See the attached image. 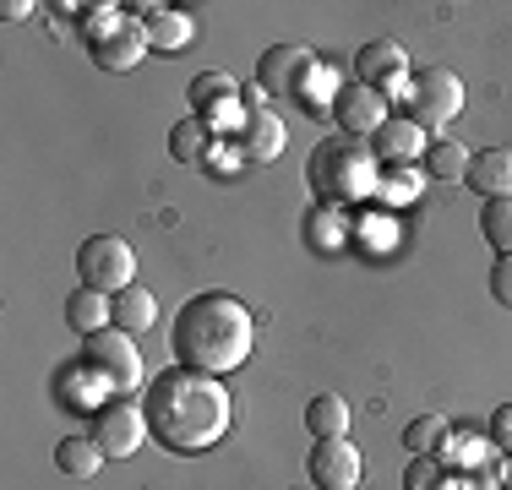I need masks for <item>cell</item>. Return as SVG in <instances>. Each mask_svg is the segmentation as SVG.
Listing matches in <instances>:
<instances>
[{"label": "cell", "mask_w": 512, "mask_h": 490, "mask_svg": "<svg viewBox=\"0 0 512 490\" xmlns=\"http://www.w3.org/2000/svg\"><path fill=\"white\" fill-rule=\"evenodd\" d=\"M142 414H148V431L164 441L169 452H207L229 431V392L207 371L169 365V371L153 376L148 392H142Z\"/></svg>", "instance_id": "1"}, {"label": "cell", "mask_w": 512, "mask_h": 490, "mask_svg": "<svg viewBox=\"0 0 512 490\" xmlns=\"http://www.w3.org/2000/svg\"><path fill=\"white\" fill-rule=\"evenodd\" d=\"M251 311L235 300V294H197V300L180 305L175 327H169V343H175V360L191 365V371H235V365L251 360Z\"/></svg>", "instance_id": "2"}, {"label": "cell", "mask_w": 512, "mask_h": 490, "mask_svg": "<svg viewBox=\"0 0 512 490\" xmlns=\"http://www.w3.org/2000/svg\"><path fill=\"white\" fill-rule=\"evenodd\" d=\"M311 186L322 202H355L376 191V153L365 142H322L311 153Z\"/></svg>", "instance_id": "3"}, {"label": "cell", "mask_w": 512, "mask_h": 490, "mask_svg": "<svg viewBox=\"0 0 512 490\" xmlns=\"http://www.w3.org/2000/svg\"><path fill=\"white\" fill-rule=\"evenodd\" d=\"M82 371H88L104 392L126 398V392L142 382V354H137V343H131V333L104 327V333L82 338Z\"/></svg>", "instance_id": "4"}, {"label": "cell", "mask_w": 512, "mask_h": 490, "mask_svg": "<svg viewBox=\"0 0 512 490\" xmlns=\"http://www.w3.org/2000/svg\"><path fill=\"white\" fill-rule=\"evenodd\" d=\"M77 278H82V289H99L115 300L120 289L137 284V251L120 235H93L77 245Z\"/></svg>", "instance_id": "5"}, {"label": "cell", "mask_w": 512, "mask_h": 490, "mask_svg": "<svg viewBox=\"0 0 512 490\" xmlns=\"http://www.w3.org/2000/svg\"><path fill=\"white\" fill-rule=\"evenodd\" d=\"M316 55L300 44H273L262 60H256V88L273 93V98H306L311 93V77H316Z\"/></svg>", "instance_id": "6"}, {"label": "cell", "mask_w": 512, "mask_h": 490, "mask_svg": "<svg viewBox=\"0 0 512 490\" xmlns=\"http://www.w3.org/2000/svg\"><path fill=\"white\" fill-rule=\"evenodd\" d=\"M414 126H447V120H458L463 109V82L458 71L447 66H425V77L414 82Z\"/></svg>", "instance_id": "7"}, {"label": "cell", "mask_w": 512, "mask_h": 490, "mask_svg": "<svg viewBox=\"0 0 512 490\" xmlns=\"http://www.w3.org/2000/svg\"><path fill=\"white\" fill-rule=\"evenodd\" d=\"M306 474H311L316 490H360V474H365L360 447H349L344 436H338V441H316L311 458H306Z\"/></svg>", "instance_id": "8"}, {"label": "cell", "mask_w": 512, "mask_h": 490, "mask_svg": "<svg viewBox=\"0 0 512 490\" xmlns=\"http://www.w3.org/2000/svg\"><path fill=\"white\" fill-rule=\"evenodd\" d=\"M148 436V414L137 403H104L99 420H93V441L104 447V458H131Z\"/></svg>", "instance_id": "9"}, {"label": "cell", "mask_w": 512, "mask_h": 490, "mask_svg": "<svg viewBox=\"0 0 512 490\" xmlns=\"http://www.w3.org/2000/svg\"><path fill=\"white\" fill-rule=\"evenodd\" d=\"M333 98H338L333 115H338V126H344L349 137H376V131L387 126V98L376 93V88H365V82H355V88H338Z\"/></svg>", "instance_id": "10"}, {"label": "cell", "mask_w": 512, "mask_h": 490, "mask_svg": "<svg viewBox=\"0 0 512 490\" xmlns=\"http://www.w3.org/2000/svg\"><path fill=\"white\" fill-rule=\"evenodd\" d=\"M142 49H148V33H142V22H109V33L93 39V60H99L104 71H131L142 60Z\"/></svg>", "instance_id": "11"}, {"label": "cell", "mask_w": 512, "mask_h": 490, "mask_svg": "<svg viewBox=\"0 0 512 490\" xmlns=\"http://www.w3.org/2000/svg\"><path fill=\"white\" fill-rule=\"evenodd\" d=\"M404 77H409V55H404L398 39H376V44L360 49V82L365 88L387 93V88H398Z\"/></svg>", "instance_id": "12"}, {"label": "cell", "mask_w": 512, "mask_h": 490, "mask_svg": "<svg viewBox=\"0 0 512 490\" xmlns=\"http://www.w3.org/2000/svg\"><path fill=\"white\" fill-rule=\"evenodd\" d=\"M278 153H284V120H278L273 109H251V115L240 120V158L273 164Z\"/></svg>", "instance_id": "13"}, {"label": "cell", "mask_w": 512, "mask_h": 490, "mask_svg": "<svg viewBox=\"0 0 512 490\" xmlns=\"http://www.w3.org/2000/svg\"><path fill=\"white\" fill-rule=\"evenodd\" d=\"M463 180H469V191H480L485 202L512 196V147H485V153H474Z\"/></svg>", "instance_id": "14"}, {"label": "cell", "mask_w": 512, "mask_h": 490, "mask_svg": "<svg viewBox=\"0 0 512 490\" xmlns=\"http://www.w3.org/2000/svg\"><path fill=\"white\" fill-rule=\"evenodd\" d=\"M425 126H414V120H387L382 131H376V153H382V164H414V158H425Z\"/></svg>", "instance_id": "15"}, {"label": "cell", "mask_w": 512, "mask_h": 490, "mask_svg": "<svg viewBox=\"0 0 512 490\" xmlns=\"http://www.w3.org/2000/svg\"><path fill=\"white\" fill-rule=\"evenodd\" d=\"M109 311H115V327L120 333H148V327L158 322V300H153V289H142V284H131V289H120L115 300H109Z\"/></svg>", "instance_id": "16"}, {"label": "cell", "mask_w": 512, "mask_h": 490, "mask_svg": "<svg viewBox=\"0 0 512 490\" xmlns=\"http://www.w3.org/2000/svg\"><path fill=\"white\" fill-rule=\"evenodd\" d=\"M66 322L77 327L82 338H93V333H104V327H115V311H109V294L99 289H77L66 300Z\"/></svg>", "instance_id": "17"}, {"label": "cell", "mask_w": 512, "mask_h": 490, "mask_svg": "<svg viewBox=\"0 0 512 490\" xmlns=\"http://www.w3.org/2000/svg\"><path fill=\"white\" fill-rule=\"evenodd\" d=\"M142 33H148L153 49H186L191 44V17H186V11L142 6Z\"/></svg>", "instance_id": "18"}, {"label": "cell", "mask_w": 512, "mask_h": 490, "mask_svg": "<svg viewBox=\"0 0 512 490\" xmlns=\"http://www.w3.org/2000/svg\"><path fill=\"white\" fill-rule=\"evenodd\" d=\"M306 425L316 441H338L349 431V403L338 398V392H316V398L306 403Z\"/></svg>", "instance_id": "19"}, {"label": "cell", "mask_w": 512, "mask_h": 490, "mask_svg": "<svg viewBox=\"0 0 512 490\" xmlns=\"http://www.w3.org/2000/svg\"><path fill=\"white\" fill-rule=\"evenodd\" d=\"M99 463H104V447L93 436H66L55 447V469L71 474V480H93V474H99Z\"/></svg>", "instance_id": "20"}, {"label": "cell", "mask_w": 512, "mask_h": 490, "mask_svg": "<svg viewBox=\"0 0 512 490\" xmlns=\"http://www.w3.org/2000/svg\"><path fill=\"white\" fill-rule=\"evenodd\" d=\"M207 142H213V131H207L202 115H186L175 131H169V153H175V164H207Z\"/></svg>", "instance_id": "21"}, {"label": "cell", "mask_w": 512, "mask_h": 490, "mask_svg": "<svg viewBox=\"0 0 512 490\" xmlns=\"http://www.w3.org/2000/svg\"><path fill=\"white\" fill-rule=\"evenodd\" d=\"M425 175L447 180V186L463 180V175H469V147H463V142H431V147H425Z\"/></svg>", "instance_id": "22"}, {"label": "cell", "mask_w": 512, "mask_h": 490, "mask_svg": "<svg viewBox=\"0 0 512 490\" xmlns=\"http://www.w3.org/2000/svg\"><path fill=\"white\" fill-rule=\"evenodd\" d=\"M480 235L496 245V256H512V196H496L480 207Z\"/></svg>", "instance_id": "23"}, {"label": "cell", "mask_w": 512, "mask_h": 490, "mask_svg": "<svg viewBox=\"0 0 512 490\" xmlns=\"http://www.w3.org/2000/svg\"><path fill=\"white\" fill-rule=\"evenodd\" d=\"M404 447H409V458L447 447V420H442V414H414V420L404 425Z\"/></svg>", "instance_id": "24"}, {"label": "cell", "mask_w": 512, "mask_h": 490, "mask_svg": "<svg viewBox=\"0 0 512 490\" xmlns=\"http://www.w3.org/2000/svg\"><path fill=\"white\" fill-rule=\"evenodd\" d=\"M229 98H235V77H229V71H207V77L191 82V109H197V115H207V109H224Z\"/></svg>", "instance_id": "25"}, {"label": "cell", "mask_w": 512, "mask_h": 490, "mask_svg": "<svg viewBox=\"0 0 512 490\" xmlns=\"http://www.w3.org/2000/svg\"><path fill=\"white\" fill-rule=\"evenodd\" d=\"M442 463H436V452H420V458H409L404 469V490H442Z\"/></svg>", "instance_id": "26"}, {"label": "cell", "mask_w": 512, "mask_h": 490, "mask_svg": "<svg viewBox=\"0 0 512 490\" xmlns=\"http://www.w3.org/2000/svg\"><path fill=\"white\" fill-rule=\"evenodd\" d=\"M491 294H496V305H512V256H496V267H491Z\"/></svg>", "instance_id": "27"}, {"label": "cell", "mask_w": 512, "mask_h": 490, "mask_svg": "<svg viewBox=\"0 0 512 490\" xmlns=\"http://www.w3.org/2000/svg\"><path fill=\"white\" fill-rule=\"evenodd\" d=\"M491 441H496V447H502L507 458H512V403H502V409L491 414Z\"/></svg>", "instance_id": "28"}, {"label": "cell", "mask_w": 512, "mask_h": 490, "mask_svg": "<svg viewBox=\"0 0 512 490\" xmlns=\"http://www.w3.org/2000/svg\"><path fill=\"white\" fill-rule=\"evenodd\" d=\"M28 0H6V6H0V17H6V22H22V17H28Z\"/></svg>", "instance_id": "29"}]
</instances>
